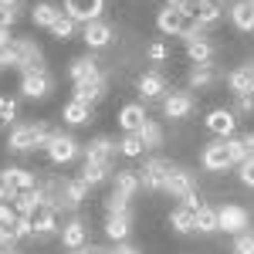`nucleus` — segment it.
Instances as JSON below:
<instances>
[{
  "instance_id": "f257e3e1",
  "label": "nucleus",
  "mask_w": 254,
  "mask_h": 254,
  "mask_svg": "<svg viewBox=\"0 0 254 254\" xmlns=\"http://www.w3.org/2000/svg\"><path fill=\"white\" fill-rule=\"evenodd\" d=\"M51 129L44 126V122H20L10 129V136H7V149L10 153H34V149H48V142H51Z\"/></svg>"
},
{
  "instance_id": "f03ea898",
  "label": "nucleus",
  "mask_w": 254,
  "mask_h": 254,
  "mask_svg": "<svg viewBox=\"0 0 254 254\" xmlns=\"http://www.w3.org/2000/svg\"><path fill=\"white\" fill-rule=\"evenodd\" d=\"M3 58H7V68H17L20 75L44 68V51L38 48V41H31V38H17L3 51Z\"/></svg>"
},
{
  "instance_id": "7ed1b4c3",
  "label": "nucleus",
  "mask_w": 254,
  "mask_h": 254,
  "mask_svg": "<svg viewBox=\"0 0 254 254\" xmlns=\"http://www.w3.org/2000/svg\"><path fill=\"white\" fill-rule=\"evenodd\" d=\"M156 27H159V34H166V38H183V41H190V38L200 34L193 24H190V17L180 14V10H173V7H163V10H159Z\"/></svg>"
},
{
  "instance_id": "20e7f679",
  "label": "nucleus",
  "mask_w": 254,
  "mask_h": 254,
  "mask_svg": "<svg viewBox=\"0 0 254 254\" xmlns=\"http://www.w3.org/2000/svg\"><path fill=\"white\" fill-rule=\"evenodd\" d=\"M170 170H173V163H170V159L153 156V159H146V166L139 170V180H142V187H146V190H153V193H166Z\"/></svg>"
},
{
  "instance_id": "39448f33",
  "label": "nucleus",
  "mask_w": 254,
  "mask_h": 254,
  "mask_svg": "<svg viewBox=\"0 0 254 254\" xmlns=\"http://www.w3.org/2000/svg\"><path fill=\"white\" fill-rule=\"evenodd\" d=\"M102 10H105V0H64V14L81 27L92 20H102Z\"/></svg>"
},
{
  "instance_id": "423d86ee",
  "label": "nucleus",
  "mask_w": 254,
  "mask_h": 254,
  "mask_svg": "<svg viewBox=\"0 0 254 254\" xmlns=\"http://www.w3.org/2000/svg\"><path fill=\"white\" fill-rule=\"evenodd\" d=\"M200 163H203V170H210V173H224V170H231V166H234V159H231V149H227V139L210 142V146L203 149Z\"/></svg>"
},
{
  "instance_id": "0eeeda50",
  "label": "nucleus",
  "mask_w": 254,
  "mask_h": 254,
  "mask_svg": "<svg viewBox=\"0 0 254 254\" xmlns=\"http://www.w3.org/2000/svg\"><path fill=\"white\" fill-rule=\"evenodd\" d=\"M81 153V146L75 142V136H64V132H55L51 136V142H48V159L51 163H58V166H64V163H71V159Z\"/></svg>"
},
{
  "instance_id": "6e6552de",
  "label": "nucleus",
  "mask_w": 254,
  "mask_h": 254,
  "mask_svg": "<svg viewBox=\"0 0 254 254\" xmlns=\"http://www.w3.org/2000/svg\"><path fill=\"white\" fill-rule=\"evenodd\" d=\"M217 217H220V231H227V234H241L251 227V214L244 207H234V203L217 207Z\"/></svg>"
},
{
  "instance_id": "1a4fd4ad",
  "label": "nucleus",
  "mask_w": 254,
  "mask_h": 254,
  "mask_svg": "<svg viewBox=\"0 0 254 254\" xmlns=\"http://www.w3.org/2000/svg\"><path fill=\"white\" fill-rule=\"evenodd\" d=\"M139 98H146V102H156V98H166L170 95V81L163 71H146V75H139Z\"/></svg>"
},
{
  "instance_id": "9d476101",
  "label": "nucleus",
  "mask_w": 254,
  "mask_h": 254,
  "mask_svg": "<svg viewBox=\"0 0 254 254\" xmlns=\"http://www.w3.org/2000/svg\"><path fill=\"white\" fill-rule=\"evenodd\" d=\"M0 183L3 187H10L14 193H27V190H38V176L31 173V170H20V166H7V170H0Z\"/></svg>"
},
{
  "instance_id": "9b49d317",
  "label": "nucleus",
  "mask_w": 254,
  "mask_h": 254,
  "mask_svg": "<svg viewBox=\"0 0 254 254\" xmlns=\"http://www.w3.org/2000/svg\"><path fill=\"white\" fill-rule=\"evenodd\" d=\"M116 156H119V142L109 136H98L85 146V163H105V166H112Z\"/></svg>"
},
{
  "instance_id": "f8f14e48",
  "label": "nucleus",
  "mask_w": 254,
  "mask_h": 254,
  "mask_svg": "<svg viewBox=\"0 0 254 254\" xmlns=\"http://www.w3.org/2000/svg\"><path fill=\"white\" fill-rule=\"evenodd\" d=\"M166 193L180 196V200L196 193V173H190L187 166H173L170 170V180H166Z\"/></svg>"
},
{
  "instance_id": "ddd939ff",
  "label": "nucleus",
  "mask_w": 254,
  "mask_h": 254,
  "mask_svg": "<svg viewBox=\"0 0 254 254\" xmlns=\"http://www.w3.org/2000/svg\"><path fill=\"white\" fill-rule=\"evenodd\" d=\"M20 92H24V98H48V92H51V75L44 68L20 75Z\"/></svg>"
},
{
  "instance_id": "4468645a",
  "label": "nucleus",
  "mask_w": 254,
  "mask_h": 254,
  "mask_svg": "<svg viewBox=\"0 0 254 254\" xmlns=\"http://www.w3.org/2000/svg\"><path fill=\"white\" fill-rule=\"evenodd\" d=\"M105 88H109V78L105 75H95V78H88V81H78L75 85V102H85V105H95L98 98L105 95Z\"/></svg>"
},
{
  "instance_id": "2eb2a0df",
  "label": "nucleus",
  "mask_w": 254,
  "mask_h": 254,
  "mask_svg": "<svg viewBox=\"0 0 254 254\" xmlns=\"http://www.w3.org/2000/svg\"><path fill=\"white\" fill-rule=\"evenodd\" d=\"M193 112V95L190 92H170L163 98V116L166 119H183Z\"/></svg>"
},
{
  "instance_id": "dca6fc26",
  "label": "nucleus",
  "mask_w": 254,
  "mask_h": 254,
  "mask_svg": "<svg viewBox=\"0 0 254 254\" xmlns=\"http://www.w3.org/2000/svg\"><path fill=\"white\" fill-rule=\"evenodd\" d=\"M81 38H85V44H88L92 51H102V48L112 44V27H109L105 20H92V24H85Z\"/></svg>"
},
{
  "instance_id": "f3484780",
  "label": "nucleus",
  "mask_w": 254,
  "mask_h": 254,
  "mask_svg": "<svg viewBox=\"0 0 254 254\" xmlns=\"http://www.w3.org/2000/svg\"><path fill=\"white\" fill-rule=\"evenodd\" d=\"M234 126H237V119H234L231 109H214V112L207 116V129H210L214 136H220V139L234 136Z\"/></svg>"
},
{
  "instance_id": "a211bd4d",
  "label": "nucleus",
  "mask_w": 254,
  "mask_h": 254,
  "mask_svg": "<svg viewBox=\"0 0 254 254\" xmlns=\"http://www.w3.org/2000/svg\"><path fill=\"white\" fill-rule=\"evenodd\" d=\"M85 193H88V183L85 180H64L61 183V210H75V207H81V200H85Z\"/></svg>"
},
{
  "instance_id": "6ab92c4d",
  "label": "nucleus",
  "mask_w": 254,
  "mask_h": 254,
  "mask_svg": "<svg viewBox=\"0 0 254 254\" xmlns=\"http://www.w3.org/2000/svg\"><path fill=\"white\" fill-rule=\"evenodd\" d=\"M146 119H149L146 116V105H139V102H129V105L119 109V126H122L126 132H139Z\"/></svg>"
},
{
  "instance_id": "aec40b11",
  "label": "nucleus",
  "mask_w": 254,
  "mask_h": 254,
  "mask_svg": "<svg viewBox=\"0 0 254 254\" xmlns=\"http://www.w3.org/2000/svg\"><path fill=\"white\" fill-rule=\"evenodd\" d=\"M68 75H71V85H78V81H88V78H95V75H102V68H98V61L92 55H81V58L71 61Z\"/></svg>"
},
{
  "instance_id": "412c9836",
  "label": "nucleus",
  "mask_w": 254,
  "mask_h": 254,
  "mask_svg": "<svg viewBox=\"0 0 254 254\" xmlns=\"http://www.w3.org/2000/svg\"><path fill=\"white\" fill-rule=\"evenodd\" d=\"M112 190L122 196H136L142 190V180H139V170H119L112 176Z\"/></svg>"
},
{
  "instance_id": "4be33fe9",
  "label": "nucleus",
  "mask_w": 254,
  "mask_h": 254,
  "mask_svg": "<svg viewBox=\"0 0 254 254\" xmlns=\"http://www.w3.org/2000/svg\"><path fill=\"white\" fill-rule=\"evenodd\" d=\"M85 241H88V231H85L81 220H68V224L61 227V244H64L68 251H81Z\"/></svg>"
},
{
  "instance_id": "5701e85b",
  "label": "nucleus",
  "mask_w": 254,
  "mask_h": 254,
  "mask_svg": "<svg viewBox=\"0 0 254 254\" xmlns=\"http://www.w3.org/2000/svg\"><path fill=\"white\" fill-rule=\"evenodd\" d=\"M187 58L193 61V64H210L214 61V44L203 38V34H196V38L187 41Z\"/></svg>"
},
{
  "instance_id": "b1692460",
  "label": "nucleus",
  "mask_w": 254,
  "mask_h": 254,
  "mask_svg": "<svg viewBox=\"0 0 254 254\" xmlns=\"http://www.w3.org/2000/svg\"><path fill=\"white\" fill-rule=\"evenodd\" d=\"M31 224H34V237H51L58 231V210L55 207H41L38 214L31 217Z\"/></svg>"
},
{
  "instance_id": "393cba45",
  "label": "nucleus",
  "mask_w": 254,
  "mask_h": 254,
  "mask_svg": "<svg viewBox=\"0 0 254 254\" xmlns=\"http://www.w3.org/2000/svg\"><path fill=\"white\" fill-rule=\"evenodd\" d=\"M220 20H224V10H220L217 3H203V7H200V10L193 14V20H190V24H193L196 31L203 34V31H210V27H217Z\"/></svg>"
},
{
  "instance_id": "a878e982",
  "label": "nucleus",
  "mask_w": 254,
  "mask_h": 254,
  "mask_svg": "<svg viewBox=\"0 0 254 254\" xmlns=\"http://www.w3.org/2000/svg\"><path fill=\"white\" fill-rule=\"evenodd\" d=\"M170 227H173L176 234H196V210L180 203L173 214H170Z\"/></svg>"
},
{
  "instance_id": "bb28decb",
  "label": "nucleus",
  "mask_w": 254,
  "mask_h": 254,
  "mask_svg": "<svg viewBox=\"0 0 254 254\" xmlns=\"http://www.w3.org/2000/svg\"><path fill=\"white\" fill-rule=\"evenodd\" d=\"M227 88H231L237 98L254 95V78H251V71H248L244 64H241V68H234V71L227 75Z\"/></svg>"
},
{
  "instance_id": "cd10ccee",
  "label": "nucleus",
  "mask_w": 254,
  "mask_h": 254,
  "mask_svg": "<svg viewBox=\"0 0 254 254\" xmlns=\"http://www.w3.org/2000/svg\"><path fill=\"white\" fill-rule=\"evenodd\" d=\"M129 231H132V217L129 214H109V220H105V234L112 237L116 244H122V241L129 237Z\"/></svg>"
},
{
  "instance_id": "c85d7f7f",
  "label": "nucleus",
  "mask_w": 254,
  "mask_h": 254,
  "mask_svg": "<svg viewBox=\"0 0 254 254\" xmlns=\"http://www.w3.org/2000/svg\"><path fill=\"white\" fill-rule=\"evenodd\" d=\"M231 24L237 31H254V3L251 0H237L231 7Z\"/></svg>"
},
{
  "instance_id": "c756f323",
  "label": "nucleus",
  "mask_w": 254,
  "mask_h": 254,
  "mask_svg": "<svg viewBox=\"0 0 254 254\" xmlns=\"http://www.w3.org/2000/svg\"><path fill=\"white\" fill-rule=\"evenodd\" d=\"M61 119L68 122V126H85L88 119H92V105H85V102H64V109H61Z\"/></svg>"
},
{
  "instance_id": "7c9ffc66",
  "label": "nucleus",
  "mask_w": 254,
  "mask_h": 254,
  "mask_svg": "<svg viewBox=\"0 0 254 254\" xmlns=\"http://www.w3.org/2000/svg\"><path fill=\"white\" fill-rule=\"evenodd\" d=\"M61 14H64V10H58V7H55V3H48V0H44V3H34V7H31V20H34L38 27H48V31L55 27V20H58Z\"/></svg>"
},
{
  "instance_id": "2f4dec72",
  "label": "nucleus",
  "mask_w": 254,
  "mask_h": 254,
  "mask_svg": "<svg viewBox=\"0 0 254 254\" xmlns=\"http://www.w3.org/2000/svg\"><path fill=\"white\" fill-rule=\"evenodd\" d=\"M196 231L200 234H214V231H220V217H217V207H200L196 210Z\"/></svg>"
},
{
  "instance_id": "473e14b6",
  "label": "nucleus",
  "mask_w": 254,
  "mask_h": 254,
  "mask_svg": "<svg viewBox=\"0 0 254 254\" xmlns=\"http://www.w3.org/2000/svg\"><path fill=\"white\" fill-rule=\"evenodd\" d=\"M139 139H142V146H146V149H159V146H163V129H159L153 119H146V122H142V129H139Z\"/></svg>"
},
{
  "instance_id": "72a5a7b5",
  "label": "nucleus",
  "mask_w": 254,
  "mask_h": 254,
  "mask_svg": "<svg viewBox=\"0 0 254 254\" xmlns=\"http://www.w3.org/2000/svg\"><path fill=\"white\" fill-rule=\"evenodd\" d=\"M112 173V166H105V163H85V170H81V180L88 183V187H98V183H105Z\"/></svg>"
},
{
  "instance_id": "f704fd0d",
  "label": "nucleus",
  "mask_w": 254,
  "mask_h": 254,
  "mask_svg": "<svg viewBox=\"0 0 254 254\" xmlns=\"http://www.w3.org/2000/svg\"><path fill=\"white\" fill-rule=\"evenodd\" d=\"M217 81V71L210 64H193L190 68V88H207V85H214Z\"/></svg>"
},
{
  "instance_id": "c9c22d12",
  "label": "nucleus",
  "mask_w": 254,
  "mask_h": 254,
  "mask_svg": "<svg viewBox=\"0 0 254 254\" xmlns=\"http://www.w3.org/2000/svg\"><path fill=\"white\" fill-rule=\"evenodd\" d=\"M119 153H122V156H142V153H146V146H142V139H139V132H126V136H122V142H119Z\"/></svg>"
},
{
  "instance_id": "e433bc0d",
  "label": "nucleus",
  "mask_w": 254,
  "mask_h": 254,
  "mask_svg": "<svg viewBox=\"0 0 254 254\" xmlns=\"http://www.w3.org/2000/svg\"><path fill=\"white\" fill-rule=\"evenodd\" d=\"M75 31H78V24L68 17V14H61V17L55 20V27H51V38H58V41H71V38H75Z\"/></svg>"
},
{
  "instance_id": "4c0bfd02",
  "label": "nucleus",
  "mask_w": 254,
  "mask_h": 254,
  "mask_svg": "<svg viewBox=\"0 0 254 254\" xmlns=\"http://www.w3.org/2000/svg\"><path fill=\"white\" fill-rule=\"evenodd\" d=\"M234 254H254V227L234 234Z\"/></svg>"
},
{
  "instance_id": "58836bf2",
  "label": "nucleus",
  "mask_w": 254,
  "mask_h": 254,
  "mask_svg": "<svg viewBox=\"0 0 254 254\" xmlns=\"http://www.w3.org/2000/svg\"><path fill=\"white\" fill-rule=\"evenodd\" d=\"M129 200H132V196H122V193L112 190V196L105 200V210H109V214H129Z\"/></svg>"
},
{
  "instance_id": "ea45409f",
  "label": "nucleus",
  "mask_w": 254,
  "mask_h": 254,
  "mask_svg": "<svg viewBox=\"0 0 254 254\" xmlns=\"http://www.w3.org/2000/svg\"><path fill=\"white\" fill-rule=\"evenodd\" d=\"M227 149H231L234 166H241V163L248 159V146H244V139H241V136H231V139H227Z\"/></svg>"
},
{
  "instance_id": "a19ab883",
  "label": "nucleus",
  "mask_w": 254,
  "mask_h": 254,
  "mask_svg": "<svg viewBox=\"0 0 254 254\" xmlns=\"http://www.w3.org/2000/svg\"><path fill=\"white\" fill-rule=\"evenodd\" d=\"M14 119H17V102L3 95V98H0V126H10Z\"/></svg>"
},
{
  "instance_id": "79ce46f5",
  "label": "nucleus",
  "mask_w": 254,
  "mask_h": 254,
  "mask_svg": "<svg viewBox=\"0 0 254 254\" xmlns=\"http://www.w3.org/2000/svg\"><path fill=\"white\" fill-rule=\"evenodd\" d=\"M166 7H173V10H180V14H187V17L193 20V14L203 7V0H170Z\"/></svg>"
},
{
  "instance_id": "37998d69",
  "label": "nucleus",
  "mask_w": 254,
  "mask_h": 254,
  "mask_svg": "<svg viewBox=\"0 0 254 254\" xmlns=\"http://www.w3.org/2000/svg\"><path fill=\"white\" fill-rule=\"evenodd\" d=\"M14 231H17V241H34V224H31V217H17Z\"/></svg>"
},
{
  "instance_id": "c03bdc74",
  "label": "nucleus",
  "mask_w": 254,
  "mask_h": 254,
  "mask_svg": "<svg viewBox=\"0 0 254 254\" xmlns=\"http://www.w3.org/2000/svg\"><path fill=\"white\" fill-rule=\"evenodd\" d=\"M237 180H241L244 187H254V159H244V163L237 166Z\"/></svg>"
},
{
  "instance_id": "a18cd8bd",
  "label": "nucleus",
  "mask_w": 254,
  "mask_h": 254,
  "mask_svg": "<svg viewBox=\"0 0 254 254\" xmlns=\"http://www.w3.org/2000/svg\"><path fill=\"white\" fill-rule=\"evenodd\" d=\"M149 58L156 61V64H159V61H166V58H170V48H166L163 41H153V44H149Z\"/></svg>"
},
{
  "instance_id": "49530a36",
  "label": "nucleus",
  "mask_w": 254,
  "mask_h": 254,
  "mask_svg": "<svg viewBox=\"0 0 254 254\" xmlns=\"http://www.w3.org/2000/svg\"><path fill=\"white\" fill-rule=\"evenodd\" d=\"M17 210H14V203H0V224H10V227H14V224H17Z\"/></svg>"
},
{
  "instance_id": "de8ad7c7",
  "label": "nucleus",
  "mask_w": 254,
  "mask_h": 254,
  "mask_svg": "<svg viewBox=\"0 0 254 254\" xmlns=\"http://www.w3.org/2000/svg\"><path fill=\"white\" fill-rule=\"evenodd\" d=\"M0 244H7V248L17 244V231H14L10 224H0Z\"/></svg>"
},
{
  "instance_id": "09e8293b",
  "label": "nucleus",
  "mask_w": 254,
  "mask_h": 254,
  "mask_svg": "<svg viewBox=\"0 0 254 254\" xmlns=\"http://www.w3.org/2000/svg\"><path fill=\"white\" fill-rule=\"evenodd\" d=\"M14 20H17V10L0 3V27H3V31H10V24H14Z\"/></svg>"
},
{
  "instance_id": "8fccbe9b",
  "label": "nucleus",
  "mask_w": 254,
  "mask_h": 254,
  "mask_svg": "<svg viewBox=\"0 0 254 254\" xmlns=\"http://www.w3.org/2000/svg\"><path fill=\"white\" fill-rule=\"evenodd\" d=\"M109 254H139V248H132V244H126V241H122V244H116Z\"/></svg>"
},
{
  "instance_id": "3c124183",
  "label": "nucleus",
  "mask_w": 254,
  "mask_h": 254,
  "mask_svg": "<svg viewBox=\"0 0 254 254\" xmlns=\"http://www.w3.org/2000/svg\"><path fill=\"white\" fill-rule=\"evenodd\" d=\"M237 109H241V112H254V95L237 98Z\"/></svg>"
},
{
  "instance_id": "603ef678",
  "label": "nucleus",
  "mask_w": 254,
  "mask_h": 254,
  "mask_svg": "<svg viewBox=\"0 0 254 254\" xmlns=\"http://www.w3.org/2000/svg\"><path fill=\"white\" fill-rule=\"evenodd\" d=\"M14 41H17V38H10V31H3V27H0V51H7Z\"/></svg>"
},
{
  "instance_id": "864d4df0",
  "label": "nucleus",
  "mask_w": 254,
  "mask_h": 254,
  "mask_svg": "<svg viewBox=\"0 0 254 254\" xmlns=\"http://www.w3.org/2000/svg\"><path fill=\"white\" fill-rule=\"evenodd\" d=\"M244 146H248V159H254V132H244Z\"/></svg>"
},
{
  "instance_id": "5fc2aeb1",
  "label": "nucleus",
  "mask_w": 254,
  "mask_h": 254,
  "mask_svg": "<svg viewBox=\"0 0 254 254\" xmlns=\"http://www.w3.org/2000/svg\"><path fill=\"white\" fill-rule=\"evenodd\" d=\"M85 254H109V251H105V248H95V244H92V248H85Z\"/></svg>"
},
{
  "instance_id": "6e6d98bb",
  "label": "nucleus",
  "mask_w": 254,
  "mask_h": 254,
  "mask_svg": "<svg viewBox=\"0 0 254 254\" xmlns=\"http://www.w3.org/2000/svg\"><path fill=\"white\" fill-rule=\"evenodd\" d=\"M0 3H3V7H14V10H17V3H20V0H0Z\"/></svg>"
},
{
  "instance_id": "4d7b16f0",
  "label": "nucleus",
  "mask_w": 254,
  "mask_h": 254,
  "mask_svg": "<svg viewBox=\"0 0 254 254\" xmlns=\"http://www.w3.org/2000/svg\"><path fill=\"white\" fill-rule=\"evenodd\" d=\"M244 68H248V71H251V78H254V61H248V64H244Z\"/></svg>"
},
{
  "instance_id": "13d9d810",
  "label": "nucleus",
  "mask_w": 254,
  "mask_h": 254,
  "mask_svg": "<svg viewBox=\"0 0 254 254\" xmlns=\"http://www.w3.org/2000/svg\"><path fill=\"white\" fill-rule=\"evenodd\" d=\"M0 68H7V58H3V51H0Z\"/></svg>"
},
{
  "instance_id": "bf43d9fd",
  "label": "nucleus",
  "mask_w": 254,
  "mask_h": 254,
  "mask_svg": "<svg viewBox=\"0 0 254 254\" xmlns=\"http://www.w3.org/2000/svg\"><path fill=\"white\" fill-rule=\"evenodd\" d=\"M0 254H10V248H7V244H0Z\"/></svg>"
},
{
  "instance_id": "052dcab7",
  "label": "nucleus",
  "mask_w": 254,
  "mask_h": 254,
  "mask_svg": "<svg viewBox=\"0 0 254 254\" xmlns=\"http://www.w3.org/2000/svg\"><path fill=\"white\" fill-rule=\"evenodd\" d=\"M203 3H217V7H220V3H224V0H203Z\"/></svg>"
},
{
  "instance_id": "680f3d73",
  "label": "nucleus",
  "mask_w": 254,
  "mask_h": 254,
  "mask_svg": "<svg viewBox=\"0 0 254 254\" xmlns=\"http://www.w3.org/2000/svg\"><path fill=\"white\" fill-rule=\"evenodd\" d=\"M85 248H88V244H85ZM85 248H81V251H71V254H85Z\"/></svg>"
},
{
  "instance_id": "e2e57ef3",
  "label": "nucleus",
  "mask_w": 254,
  "mask_h": 254,
  "mask_svg": "<svg viewBox=\"0 0 254 254\" xmlns=\"http://www.w3.org/2000/svg\"><path fill=\"white\" fill-rule=\"evenodd\" d=\"M251 3H254V0H251Z\"/></svg>"
},
{
  "instance_id": "0e129e2a",
  "label": "nucleus",
  "mask_w": 254,
  "mask_h": 254,
  "mask_svg": "<svg viewBox=\"0 0 254 254\" xmlns=\"http://www.w3.org/2000/svg\"><path fill=\"white\" fill-rule=\"evenodd\" d=\"M10 254H14V251H10Z\"/></svg>"
}]
</instances>
